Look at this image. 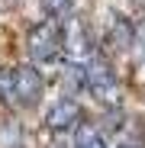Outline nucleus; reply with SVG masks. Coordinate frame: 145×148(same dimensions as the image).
<instances>
[{
  "label": "nucleus",
  "instance_id": "f257e3e1",
  "mask_svg": "<svg viewBox=\"0 0 145 148\" xmlns=\"http://www.w3.org/2000/svg\"><path fill=\"white\" fill-rule=\"evenodd\" d=\"M84 90L97 103H107V106L119 100V77L103 55H90L84 61Z\"/></svg>",
  "mask_w": 145,
  "mask_h": 148
},
{
  "label": "nucleus",
  "instance_id": "f03ea898",
  "mask_svg": "<svg viewBox=\"0 0 145 148\" xmlns=\"http://www.w3.org/2000/svg\"><path fill=\"white\" fill-rule=\"evenodd\" d=\"M58 45H61V55L68 61H87L93 55V39H90V29H87V23L84 16H74V13H68L58 19Z\"/></svg>",
  "mask_w": 145,
  "mask_h": 148
},
{
  "label": "nucleus",
  "instance_id": "7ed1b4c3",
  "mask_svg": "<svg viewBox=\"0 0 145 148\" xmlns=\"http://www.w3.org/2000/svg\"><path fill=\"white\" fill-rule=\"evenodd\" d=\"M42 93H45V81H42V74H39L36 64L13 68V103L16 106H23V110L39 106Z\"/></svg>",
  "mask_w": 145,
  "mask_h": 148
},
{
  "label": "nucleus",
  "instance_id": "20e7f679",
  "mask_svg": "<svg viewBox=\"0 0 145 148\" xmlns=\"http://www.w3.org/2000/svg\"><path fill=\"white\" fill-rule=\"evenodd\" d=\"M26 52H29L32 61H55L61 55V45H58V19H45V23H39V26L29 29Z\"/></svg>",
  "mask_w": 145,
  "mask_h": 148
},
{
  "label": "nucleus",
  "instance_id": "39448f33",
  "mask_svg": "<svg viewBox=\"0 0 145 148\" xmlns=\"http://www.w3.org/2000/svg\"><path fill=\"white\" fill-rule=\"evenodd\" d=\"M84 119V110L78 100H71V97H65V100H58L52 110L45 113V126L52 132H68V129H78Z\"/></svg>",
  "mask_w": 145,
  "mask_h": 148
},
{
  "label": "nucleus",
  "instance_id": "423d86ee",
  "mask_svg": "<svg viewBox=\"0 0 145 148\" xmlns=\"http://www.w3.org/2000/svg\"><path fill=\"white\" fill-rule=\"evenodd\" d=\"M74 148H107V145H103V135L97 132L93 126L81 122V126H78V135H74Z\"/></svg>",
  "mask_w": 145,
  "mask_h": 148
},
{
  "label": "nucleus",
  "instance_id": "0eeeda50",
  "mask_svg": "<svg viewBox=\"0 0 145 148\" xmlns=\"http://www.w3.org/2000/svg\"><path fill=\"white\" fill-rule=\"evenodd\" d=\"M42 10L52 16V19H61L74 10V0H42Z\"/></svg>",
  "mask_w": 145,
  "mask_h": 148
},
{
  "label": "nucleus",
  "instance_id": "6e6552de",
  "mask_svg": "<svg viewBox=\"0 0 145 148\" xmlns=\"http://www.w3.org/2000/svg\"><path fill=\"white\" fill-rule=\"evenodd\" d=\"M0 103H13V68H0Z\"/></svg>",
  "mask_w": 145,
  "mask_h": 148
},
{
  "label": "nucleus",
  "instance_id": "1a4fd4ad",
  "mask_svg": "<svg viewBox=\"0 0 145 148\" xmlns=\"http://www.w3.org/2000/svg\"><path fill=\"white\" fill-rule=\"evenodd\" d=\"M119 148H142V145H119Z\"/></svg>",
  "mask_w": 145,
  "mask_h": 148
},
{
  "label": "nucleus",
  "instance_id": "9d476101",
  "mask_svg": "<svg viewBox=\"0 0 145 148\" xmlns=\"http://www.w3.org/2000/svg\"><path fill=\"white\" fill-rule=\"evenodd\" d=\"M142 52H145V45H142Z\"/></svg>",
  "mask_w": 145,
  "mask_h": 148
}]
</instances>
